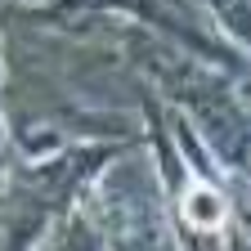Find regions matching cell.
Segmentation results:
<instances>
[{"label":"cell","instance_id":"6da1fadb","mask_svg":"<svg viewBox=\"0 0 251 251\" xmlns=\"http://www.w3.org/2000/svg\"><path fill=\"white\" fill-rule=\"evenodd\" d=\"M184 215H188V225H198V229H215L220 220H225V202H220L211 188H193V193L184 198Z\"/></svg>","mask_w":251,"mask_h":251}]
</instances>
